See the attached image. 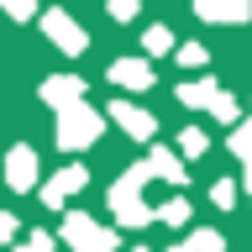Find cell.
<instances>
[{
	"label": "cell",
	"mask_w": 252,
	"mask_h": 252,
	"mask_svg": "<svg viewBox=\"0 0 252 252\" xmlns=\"http://www.w3.org/2000/svg\"><path fill=\"white\" fill-rule=\"evenodd\" d=\"M100 137V116H94L90 105H68L63 110V126H58V142L74 153V147H90V142Z\"/></svg>",
	"instance_id": "1"
},
{
	"label": "cell",
	"mask_w": 252,
	"mask_h": 252,
	"mask_svg": "<svg viewBox=\"0 0 252 252\" xmlns=\"http://www.w3.org/2000/svg\"><path fill=\"white\" fill-rule=\"evenodd\" d=\"M63 236L74 242V252H110V247H116V236L100 231V226H94V220H84V216H68Z\"/></svg>",
	"instance_id": "2"
},
{
	"label": "cell",
	"mask_w": 252,
	"mask_h": 252,
	"mask_svg": "<svg viewBox=\"0 0 252 252\" xmlns=\"http://www.w3.org/2000/svg\"><path fill=\"white\" fill-rule=\"evenodd\" d=\"M42 27L53 32V42H58L63 53H84V42H90V37H84V32H79L63 11H47V16H42Z\"/></svg>",
	"instance_id": "3"
},
{
	"label": "cell",
	"mask_w": 252,
	"mask_h": 252,
	"mask_svg": "<svg viewBox=\"0 0 252 252\" xmlns=\"http://www.w3.org/2000/svg\"><path fill=\"white\" fill-rule=\"evenodd\" d=\"M194 11H200L205 21H247L252 0H194Z\"/></svg>",
	"instance_id": "4"
},
{
	"label": "cell",
	"mask_w": 252,
	"mask_h": 252,
	"mask_svg": "<svg viewBox=\"0 0 252 252\" xmlns=\"http://www.w3.org/2000/svg\"><path fill=\"white\" fill-rule=\"evenodd\" d=\"M110 116H116V121H121V131L126 137H153V116H147V110H137V105H126V100H116V105H110Z\"/></svg>",
	"instance_id": "5"
},
{
	"label": "cell",
	"mask_w": 252,
	"mask_h": 252,
	"mask_svg": "<svg viewBox=\"0 0 252 252\" xmlns=\"http://www.w3.org/2000/svg\"><path fill=\"white\" fill-rule=\"evenodd\" d=\"M110 79H116L121 90H147V84H153V68L142 58H121V63H110Z\"/></svg>",
	"instance_id": "6"
},
{
	"label": "cell",
	"mask_w": 252,
	"mask_h": 252,
	"mask_svg": "<svg viewBox=\"0 0 252 252\" xmlns=\"http://www.w3.org/2000/svg\"><path fill=\"white\" fill-rule=\"evenodd\" d=\"M147 168H153V179H173V184H184V163H179L173 153H163V147L147 158Z\"/></svg>",
	"instance_id": "7"
},
{
	"label": "cell",
	"mask_w": 252,
	"mask_h": 252,
	"mask_svg": "<svg viewBox=\"0 0 252 252\" xmlns=\"http://www.w3.org/2000/svg\"><path fill=\"white\" fill-rule=\"evenodd\" d=\"M42 94L53 100V105H63V110H68L79 94H84V84H79V79H53V84H42Z\"/></svg>",
	"instance_id": "8"
},
{
	"label": "cell",
	"mask_w": 252,
	"mask_h": 252,
	"mask_svg": "<svg viewBox=\"0 0 252 252\" xmlns=\"http://www.w3.org/2000/svg\"><path fill=\"white\" fill-rule=\"evenodd\" d=\"M79 184H84V168H63L58 179H53V184H47V205H58L63 194H74Z\"/></svg>",
	"instance_id": "9"
},
{
	"label": "cell",
	"mask_w": 252,
	"mask_h": 252,
	"mask_svg": "<svg viewBox=\"0 0 252 252\" xmlns=\"http://www.w3.org/2000/svg\"><path fill=\"white\" fill-rule=\"evenodd\" d=\"M32 179H37V163H32L27 147H16V153H11V184H16V189H27Z\"/></svg>",
	"instance_id": "10"
},
{
	"label": "cell",
	"mask_w": 252,
	"mask_h": 252,
	"mask_svg": "<svg viewBox=\"0 0 252 252\" xmlns=\"http://www.w3.org/2000/svg\"><path fill=\"white\" fill-rule=\"evenodd\" d=\"M216 84H210V79H200V84H184V90H179V100H184V105H210V100H216Z\"/></svg>",
	"instance_id": "11"
},
{
	"label": "cell",
	"mask_w": 252,
	"mask_h": 252,
	"mask_svg": "<svg viewBox=\"0 0 252 252\" xmlns=\"http://www.w3.org/2000/svg\"><path fill=\"white\" fill-rule=\"evenodd\" d=\"M153 216H158V220H168V226H184V220H189V205H184V200H168V205H158Z\"/></svg>",
	"instance_id": "12"
},
{
	"label": "cell",
	"mask_w": 252,
	"mask_h": 252,
	"mask_svg": "<svg viewBox=\"0 0 252 252\" xmlns=\"http://www.w3.org/2000/svg\"><path fill=\"white\" fill-rule=\"evenodd\" d=\"M220 247H226V242H220L216 231H194V236H189V247H184V252H220Z\"/></svg>",
	"instance_id": "13"
},
{
	"label": "cell",
	"mask_w": 252,
	"mask_h": 252,
	"mask_svg": "<svg viewBox=\"0 0 252 252\" xmlns=\"http://www.w3.org/2000/svg\"><path fill=\"white\" fill-rule=\"evenodd\" d=\"M168 47H173V32L168 27H153V32H147V53H168Z\"/></svg>",
	"instance_id": "14"
},
{
	"label": "cell",
	"mask_w": 252,
	"mask_h": 252,
	"mask_svg": "<svg viewBox=\"0 0 252 252\" xmlns=\"http://www.w3.org/2000/svg\"><path fill=\"white\" fill-rule=\"evenodd\" d=\"M210 110H216V121H236V100H231V94H216Z\"/></svg>",
	"instance_id": "15"
},
{
	"label": "cell",
	"mask_w": 252,
	"mask_h": 252,
	"mask_svg": "<svg viewBox=\"0 0 252 252\" xmlns=\"http://www.w3.org/2000/svg\"><path fill=\"white\" fill-rule=\"evenodd\" d=\"M110 16H116V21H131V16H137V0H110Z\"/></svg>",
	"instance_id": "16"
},
{
	"label": "cell",
	"mask_w": 252,
	"mask_h": 252,
	"mask_svg": "<svg viewBox=\"0 0 252 252\" xmlns=\"http://www.w3.org/2000/svg\"><path fill=\"white\" fill-rule=\"evenodd\" d=\"M231 200H236V184H216V205L220 210H231Z\"/></svg>",
	"instance_id": "17"
},
{
	"label": "cell",
	"mask_w": 252,
	"mask_h": 252,
	"mask_svg": "<svg viewBox=\"0 0 252 252\" xmlns=\"http://www.w3.org/2000/svg\"><path fill=\"white\" fill-rule=\"evenodd\" d=\"M184 153H205V131H184Z\"/></svg>",
	"instance_id": "18"
},
{
	"label": "cell",
	"mask_w": 252,
	"mask_h": 252,
	"mask_svg": "<svg viewBox=\"0 0 252 252\" xmlns=\"http://www.w3.org/2000/svg\"><path fill=\"white\" fill-rule=\"evenodd\" d=\"M0 5H5L11 16H32V0H0Z\"/></svg>",
	"instance_id": "19"
},
{
	"label": "cell",
	"mask_w": 252,
	"mask_h": 252,
	"mask_svg": "<svg viewBox=\"0 0 252 252\" xmlns=\"http://www.w3.org/2000/svg\"><path fill=\"white\" fill-rule=\"evenodd\" d=\"M179 58H184V63H205V47L189 42V47H179Z\"/></svg>",
	"instance_id": "20"
},
{
	"label": "cell",
	"mask_w": 252,
	"mask_h": 252,
	"mask_svg": "<svg viewBox=\"0 0 252 252\" xmlns=\"http://www.w3.org/2000/svg\"><path fill=\"white\" fill-rule=\"evenodd\" d=\"M242 163H247V189H252V158H242Z\"/></svg>",
	"instance_id": "21"
}]
</instances>
